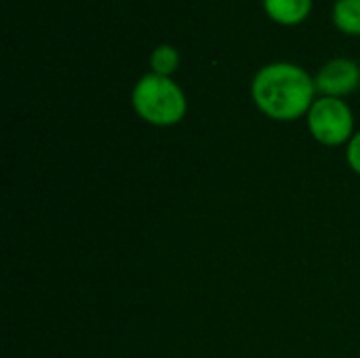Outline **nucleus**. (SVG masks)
<instances>
[{"instance_id": "nucleus-1", "label": "nucleus", "mask_w": 360, "mask_h": 358, "mask_svg": "<svg viewBox=\"0 0 360 358\" xmlns=\"http://www.w3.org/2000/svg\"><path fill=\"white\" fill-rule=\"evenodd\" d=\"M316 84L306 70L293 63H270L253 78L257 108L274 120H295L310 112Z\"/></svg>"}, {"instance_id": "nucleus-2", "label": "nucleus", "mask_w": 360, "mask_h": 358, "mask_svg": "<svg viewBox=\"0 0 360 358\" xmlns=\"http://www.w3.org/2000/svg\"><path fill=\"white\" fill-rule=\"evenodd\" d=\"M133 108L150 124L171 127L186 116V95L169 78L146 74L133 89Z\"/></svg>"}, {"instance_id": "nucleus-3", "label": "nucleus", "mask_w": 360, "mask_h": 358, "mask_svg": "<svg viewBox=\"0 0 360 358\" xmlns=\"http://www.w3.org/2000/svg\"><path fill=\"white\" fill-rule=\"evenodd\" d=\"M308 127L312 137L323 146L348 143L354 135V116L348 103L340 97H321L312 103L308 112Z\"/></svg>"}, {"instance_id": "nucleus-4", "label": "nucleus", "mask_w": 360, "mask_h": 358, "mask_svg": "<svg viewBox=\"0 0 360 358\" xmlns=\"http://www.w3.org/2000/svg\"><path fill=\"white\" fill-rule=\"evenodd\" d=\"M314 84L327 97L348 95L360 84V68L352 59H331L321 68L314 78Z\"/></svg>"}, {"instance_id": "nucleus-5", "label": "nucleus", "mask_w": 360, "mask_h": 358, "mask_svg": "<svg viewBox=\"0 0 360 358\" xmlns=\"http://www.w3.org/2000/svg\"><path fill=\"white\" fill-rule=\"evenodd\" d=\"M268 15L281 23H297L302 21L312 6V0H264Z\"/></svg>"}, {"instance_id": "nucleus-6", "label": "nucleus", "mask_w": 360, "mask_h": 358, "mask_svg": "<svg viewBox=\"0 0 360 358\" xmlns=\"http://www.w3.org/2000/svg\"><path fill=\"white\" fill-rule=\"evenodd\" d=\"M333 21L348 34H360V0H338L333 6Z\"/></svg>"}, {"instance_id": "nucleus-7", "label": "nucleus", "mask_w": 360, "mask_h": 358, "mask_svg": "<svg viewBox=\"0 0 360 358\" xmlns=\"http://www.w3.org/2000/svg\"><path fill=\"white\" fill-rule=\"evenodd\" d=\"M150 63H152L154 74L169 76V74L177 68V63H179V55H177V51H175L173 46H169V44H160V46H156V49H154Z\"/></svg>"}, {"instance_id": "nucleus-8", "label": "nucleus", "mask_w": 360, "mask_h": 358, "mask_svg": "<svg viewBox=\"0 0 360 358\" xmlns=\"http://www.w3.org/2000/svg\"><path fill=\"white\" fill-rule=\"evenodd\" d=\"M346 160H348V167L360 175V131L354 133V137L348 141V150H346Z\"/></svg>"}]
</instances>
